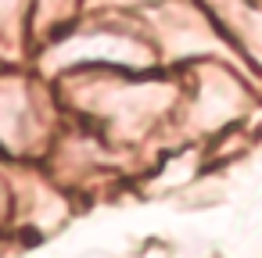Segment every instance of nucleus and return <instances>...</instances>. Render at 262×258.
I'll return each mask as SVG.
<instances>
[{
    "label": "nucleus",
    "mask_w": 262,
    "mask_h": 258,
    "mask_svg": "<svg viewBox=\"0 0 262 258\" xmlns=\"http://www.w3.org/2000/svg\"><path fill=\"white\" fill-rule=\"evenodd\" d=\"M36 133V108L29 101L26 83L0 79V144L22 151Z\"/></svg>",
    "instance_id": "1"
},
{
    "label": "nucleus",
    "mask_w": 262,
    "mask_h": 258,
    "mask_svg": "<svg viewBox=\"0 0 262 258\" xmlns=\"http://www.w3.org/2000/svg\"><path fill=\"white\" fill-rule=\"evenodd\" d=\"M11 4H15V0H0V11H8Z\"/></svg>",
    "instance_id": "2"
}]
</instances>
